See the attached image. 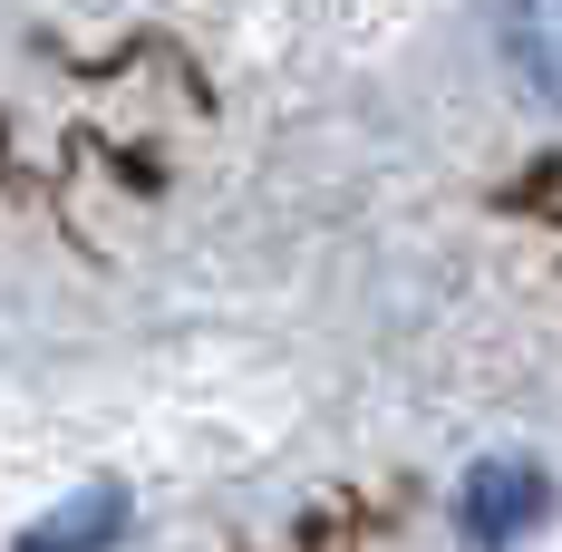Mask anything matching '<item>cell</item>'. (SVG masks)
<instances>
[{"label":"cell","instance_id":"1","mask_svg":"<svg viewBox=\"0 0 562 552\" xmlns=\"http://www.w3.org/2000/svg\"><path fill=\"white\" fill-rule=\"evenodd\" d=\"M456 523H465V543H475V552L524 543V533L543 523V475H533L524 455H495V465H475V475H465V495H456Z\"/></svg>","mask_w":562,"mask_h":552},{"label":"cell","instance_id":"2","mask_svg":"<svg viewBox=\"0 0 562 552\" xmlns=\"http://www.w3.org/2000/svg\"><path fill=\"white\" fill-rule=\"evenodd\" d=\"M116 533H126V495H116V485H88V495L58 504L49 523H30L20 552H108Z\"/></svg>","mask_w":562,"mask_h":552},{"label":"cell","instance_id":"3","mask_svg":"<svg viewBox=\"0 0 562 552\" xmlns=\"http://www.w3.org/2000/svg\"><path fill=\"white\" fill-rule=\"evenodd\" d=\"M505 49H514V78H524L543 108H562V0H514Z\"/></svg>","mask_w":562,"mask_h":552}]
</instances>
